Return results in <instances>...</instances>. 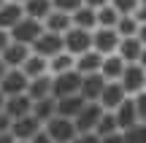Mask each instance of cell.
<instances>
[{
	"mask_svg": "<svg viewBox=\"0 0 146 143\" xmlns=\"http://www.w3.org/2000/svg\"><path fill=\"white\" fill-rule=\"evenodd\" d=\"M22 16H25V5L5 0V3L0 5V30H8V32H11V27H14Z\"/></svg>",
	"mask_w": 146,
	"mask_h": 143,
	"instance_id": "16",
	"label": "cell"
},
{
	"mask_svg": "<svg viewBox=\"0 0 146 143\" xmlns=\"http://www.w3.org/2000/svg\"><path fill=\"white\" fill-rule=\"evenodd\" d=\"M3 3H5V0H0V5H3Z\"/></svg>",
	"mask_w": 146,
	"mask_h": 143,
	"instance_id": "48",
	"label": "cell"
},
{
	"mask_svg": "<svg viewBox=\"0 0 146 143\" xmlns=\"http://www.w3.org/2000/svg\"><path fill=\"white\" fill-rule=\"evenodd\" d=\"M54 8L57 11H65V14H73V11H78L84 5V0H52Z\"/></svg>",
	"mask_w": 146,
	"mask_h": 143,
	"instance_id": "33",
	"label": "cell"
},
{
	"mask_svg": "<svg viewBox=\"0 0 146 143\" xmlns=\"http://www.w3.org/2000/svg\"><path fill=\"white\" fill-rule=\"evenodd\" d=\"M65 51L73 57H81V54L92 51V30H81V27H70L65 32Z\"/></svg>",
	"mask_w": 146,
	"mask_h": 143,
	"instance_id": "4",
	"label": "cell"
},
{
	"mask_svg": "<svg viewBox=\"0 0 146 143\" xmlns=\"http://www.w3.org/2000/svg\"><path fill=\"white\" fill-rule=\"evenodd\" d=\"M22 70L27 73V78H38V76H46L49 73V59L41 57V54H30L27 62L22 65Z\"/></svg>",
	"mask_w": 146,
	"mask_h": 143,
	"instance_id": "26",
	"label": "cell"
},
{
	"mask_svg": "<svg viewBox=\"0 0 146 143\" xmlns=\"http://www.w3.org/2000/svg\"><path fill=\"white\" fill-rule=\"evenodd\" d=\"M141 65L146 68V46H143V54H141Z\"/></svg>",
	"mask_w": 146,
	"mask_h": 143,
	"instance_id": "45",
	"label": "cell"
},
{
	"mask_svg": "<svg viewBox=\"0 0 146 143\" xmlns=\"http://www.w3.org/2000/svg\"><path fill=\"white\" fill-rule=\"evenodd\" d=\"M43 27H46L49 32H57V35H65V32L73 27V19H70V14H65V11H57L54 8L52 14L43 19Z\"/></svg>",
	"mask_w": 146,
	"mask_h": 143,
	"instance_id": "18",
	"label": "cell"
},
{
	"mask_svg": "<svg viewBox=\"0 0 146 143\" xmlns=\"http://www.w3.org/2000/svg\"><path fill=\"white\" fill-rule=\"evenodd\" d=\"M116 22H119V11L111 3L98 8V27H116Z\"/></svg>",
	"mask_w": 146,
	"mask_h": 143,
	"instance_id": "30",
	"label": "cell"
},
{
	"mask_svg": "<svg viewBox=\"0 0 146 143\" xmlns=\"http://www.w3.org/2000/svg\"><path fill=\"white\" fill-rule=\"evenodd\" d=\"M133 16L138 19V24H146V3H141V5H138V8H135V14H133Z\"/></svg>",
	"mask_w": 146,
	"mask_h": 143,
	"instance_id": "39",
	"label": "cell"
},
{
	"mask_svg": "<svg viewBox=\"0 0 146 143\" xmlns=\"http://www.w3.org/2000/svg\"><path fill=\"white\" fill-rule=\"evenodd\" d=\"M125 97H130V95L125 92V86H122L119 81H106L103 95H100V105H103L106 111H114V108H119L122 103H125Z\"/></svg>",
	"mask_w": 146,
	"mask_h": 143,
	"instance_id": "11",
	"label": "cell"
},
{
	"mask_svg": "<svg viewBox=\"0 0 146 143\" xmlns=\"http://www.w3.org/2000/svg\"><path fill=\"white\" fill-rule=\"evenodd\" d=\"M11 124H14V119L5 111H0V132H11Z\"/></svg>",
	"mask_w": 146,
	"mask_h": 143,
	"instance_id": "37",
	"label": "cell"
},
{
	"mask_svg": "<svg viewBox=\"0 0 146 143\" xmlns=\"http://www.w3.org/2000/svg\"><path fill=\"white\" fill-rule=\"evenodd\" d=\"M8 70H11V68H8V65H5V62H3V59H0V81H3V78H5V73H8Z\"/></svg>",
	"mask_w": 146,
	"mask_h": 143,
	"instance_id": "43",
	"label": "cell"
},
{
	"mask_svg": "<svg viewBox=\"0 0 146 143\" xmlns=\"http://www.w3.org/2000/svg\"><path fill=\"white\" fill-rule=\"evenodd\" d=\"M125 59L119 57V54H108V57H103V65H100V73H103L106 81H119L122 73H125Z\"/></svg>",
	"mask_w": 146,
	"mask_h": 143,
	"instance_id": "20",
	"label": "cell"
},
{
	"mask_svg": "<svg viewBox=\"0 0 146 143\" xmlns=\"http://www.w3.org/2000/svg\"><path fill=\"white\" fill-rule=\"evenodd\" d=\"M27 86H30V78H27V73H25L22 68H11L8 73H5V78L0 81V92H3L5 97L25 95Z\"/></svg>",
	"mask_w": 146,
	"mask_h": 143,
	"instance_id": "8",
	"label": "cell"
},
{
	"mask_svg": "<svg viewBox=\"0 0 146 143\" xmlns=\"http://www.w3.org/2000/svg\"><path fill=\"white\" fill-rule=\"evenodd\" d=\"M3 105H5V95L0 92V111H3Z\"/></svg>",
	"mask_w": 146,
	"mask_h": 143,
	"instance_id": "46",
	"label": "cell"
},
{
	"mask_svg": "<svg viewBox=\"0 0 146 143\" xmlns=\"http://www.w3.org/2000/svg\"><path fill=\"white\" fill-rule=\"evenodd\" d=\"M68 70H76V57L68 51H60L57 57L49 59V73L52 76H60V73H68Z\"/></svg>",
	"mask_w": 146,
	"mask_h": 143,
	"instance_id": "27",
	"label": "cell"
},
{
	"mask_svg": "<svg viewBox=\"0 0 146 143\" xmlns=\"http://www.w3.org/2000/svg\"><path fill=\"white\" fill-rule=\"evenodd\" d=\"M119 84L125 86L127 95L135 97L138 92L146 89V68H143L141 62H130V65H125V73H122Z\"/></svg>",
	"mask_w": 146,
	"mask_h": 143,
	"instance_id": "6",
	"label": "cell"
},
{
	"mask_svg": "<svg viewBox=\"0 0 146 143\" xmlns=\"http://www.w3.org/2000/svg\"><path fill=\"white\" fill-rule=\"evenodd\" d=\"M122 140L125 143H146V124L138 122V124H133V127L122 130Z\"/></svg>",
	"mask_w": 146,
	"mask_h": 143,
	"instance_id": "31",
	"label": "cell"
},
{
	"mask_svg": "<svg viewBox=\"0 0 146 143\" xmlns=\"http://www.w3.org/2000/svg\"><path fill=\"white\" fill-rule=\"evenodd\" d=\"M8 43H11V32H8V30H0V54L5 51Z\"/></svg>",
	"mask_w": 146,
	"mask_h": 143,
	"instance_id": "40",
	"label": "cell"
},
{
	"mask_svg": "<svg viewBox=\"0 0 146 143\" xmlns=\"http://www.w3.org/2000/svg\"><path fill=\"white\" fill-rule=\"evenodd\" d=\"M114 116H116L119 130H127V127H133V124H138V108H135V100H133V97H125V103H122L119 108H114Z\"/></svg>",
	"mask_w": 146,
	"mask_h": 143,
	"instance_id": "15",
	"label": "cell"
},
{
	"mask_svg": "<svg viewBox=\"0 0 146 143\" xmlns=\"http://www.w3.org/2000/svg\"><path fill=\"white\" fill-rule=\"evenodd\" d=\"M41 127H43V124L38 122L33 113H27V116H22V119H14V124H11V135H14L16 140H25L27 143Z\"/></svg>",
	"mask_w": 146,
	"mask_h": 143,
	"instance_id": "13",
	"label": "cell"
},
{
	"mask_svg": "<svg viewBox=\"0 0 146 143\" xmlns=\"http://www.w3.org/2000/svg\"><path fill=\"white\" fill-rule=\"evenodd\" d=\"M103 86H106L103 73H89V76H81V92H78V95H81L87 103H100Z\"/></svg>",
	"mask_w": 146,
	"mask_h": 143,
	"instance_id": "10",
	"label": "cell"
},
{
	"mask_svg": "<svg viewBox=\"0 0 146 143\" xmlns=\"http://www.w3.org/2000/svg\"><path fill=\"white\" fill-rule=\"evenodd\" d=\"M33 116L41 124H46L52 116H57V100L54 97H41V100H33Z\"/></svg>",
	"mask_w": 146,
	"mask_h": 143,
	"instance_id": "22",
	"label": "cell"
},
{
	"mask_svg": "<svg viewBox=\"0 0 146 143\" xmlns=\"http://www.w3.org/2000/svg\"><path fill=\"white\" fill-rule=\"evenodd\" d=\"M133 100H135V108H138V122H143V124H146V89H143V92H138Z\"/></svg>",
	"mask_w": 146,
	"mask_h": 143,
	"instance_id": "34",
	"label": "cell"
},
{
	"mask_svg": "<svg viewBox=\"0 0 146 143\" xmlns=\"http://www.w3.org/2000/svg\"><path fill=\"white\" fill-rule=\"evenodd\" d=\"M114 30L119 32V38H135L138 30H141V24H138L135 16H119V22H116Z\"/></svg>",
	"mask_w": 146,
	"mask_h": 143,
	"instance_id": "28",
	"label": "cell"
},
{
	"mask_svg": "<svg viewBox=\"0 0 146 143\" xmlns=\"http://www.w3.org/2000/svg\"><path fill=\"white\" fill-rule=\"evenodd\" d=\"M52 11H54V3H52V0H27V3H25V16L38 19V22H43Z\"/></svg>",
	"mask_w": 146,
	"mask_h": 143,
	"instance_id": "24",
	"label": "cell"
},
{
	"mask_svg": "<svg viewBox=\"0 0 146 143\" xmlns=\"http://www.w3.org/2000/svg\"><path fill=\"white\" fill-rule=\"evenodd\" d=\"M141 3H146V0H141Z\"/></svg>",
	"mask_w": 146,
	"mask_h": 143,
	"instance_id": "50",
	"label": "cell"
},
{
	"mask_svg": "<svg viewBox=\"0 0 146 143\" xmlns=\"http://www.w3.org/2000/svg\"><path fill=\"white\" fill-rule=\"evenodd\" d=\"M30 49H33V54H41V57L52 59V57H57L60 51H65V38H62V35H57V32L43 30V35L38 38V41L33 43Z\"/></svg>",
	"mask_w": 146,
	"mask_h": 143,
	"instance_id": "7",
	"label": "cell"
},
{
	"mask_svg": "<svg viewBox=\"0 0 146 143\" xmlns=\"http://www.w3.org/2000/svg\"><path fill=\"white\" fill-rule=\"evenodd\" d=\"M73 27H81V30H95L98 27V8H89V5H81L78 11L70 14Z\"/></svg>",
	"mask_w": 146,
	"mask_h": 143,
	"instance_id": "23",
	"label": "cell"
},
{
	"mask_svg": "<svg viewBox=\"0 0 146 143\" xmlns=\"http://www.w3.org/2000/svg\"><path fill=\"white\" fill-rule=\"evenodd\" d=\"M87 105L81 95H68V97H60L57 100V116H65V119H76L78 111Z\"/></svg>",
	"mask_w": 146,
	"mask_h": 143,
	"instance_id": "19",
	"label": "cell"
},
{
	"mask_svg": "<svg viewBox=\"0 0 146 143\" xmlns=\"http://www.w3.org/2000/svg\"><path fill=\"white\" fill-rule=\"evenodd\" d=\"M27 143H54V140H52V135H49V132H46V130H43V127H41V130H38V132H35V135H33V138H30V140H27Z\"/></svg>",
	"mask_w": 146,
	"mask_h": 143,
	"instance_id": "35",
	"label": "cell"
},
{
	"mask_svg": "<svg viewBox=\"0 0 146 143\" xmlns=\"http://www.w3.org/2000/svg\"><path fill=\"white\" fill-rule=\"evenodd\" d=\"M138 38H141V43L146 46V24H141V30H138Z\"/></svg>",
	"mask_w": 146,
	"mask_h": 143,
	"instance_id": "44",
	"label": "cell"
},
{
	"mask_svg": "<svg viewBox=\"0 0 146 143\" xmlns=\"http://www.w3.org/2000/svg\"><path fill=\"white\" fill-rule=\"evenodd\" d=\"M43 22L38 19H30V16H22L19 22H16L14 27H11V41L16 43H27V46H33V43L38 41V38L43 35Z\"/></svg>",
	"mask_w": 146,
	"mask_h": 143,
	"instance_id": "1",
	"label": "cell"
},
{
	"mask_svg": "<svg viewBox=\"0 0 146 143\" xmlns=\"http://www.w3.org/2000/svg\"><path fill=\"white\" fill-rule=\"evenodd\" d=\"M111 0H84V5H89V8H103V5H108Z\"/></svg>",
	"mask_w": 146,
	"mask_h": 143,
	"instance_id": "41",
	"label": "cell"
},
{
	"mask_svg": "<svg viewBox=\"0 0 146 143\" xmlns=\"http://www.w3.org/2000/svg\"><path fill=\"white\" fill-rule=\"evenodd\" d=\"M95 132H98V138L111 135V132H119V124H116L114 111H103V116H100V122H98V127H95Z\"/></svg>",
	"mask_w": 146,
	"mask_h": 143,
	"instance_id": "29",
	"label": "cell"
},
{
	"mask_svg": "<svg viewBox=\"0 0 146 143\" xmlns=\"http://www.w3.org/2000/svg\"><path fill=\"white\" fill-rule=\"evenodd\" d=\"M27 95L33 100H41V97H52V76H38V78H30V86H27Z\"/></svg>",
	"mask_w": 146,
	"mask_h": 143,
	"instance_id": "25",
	"label": "cell"
},
{
	"mask_svg": "<svg viewBox=\"0 0 146 143\" xmlns=\"http://www.w3.org/2000/svg\"><path fill=\"white\" fill-rule=\"evenodd\" d=\"M0 143H16V138L11 132H0Z\"/></svg>",
	"mask_w": 146,
	"mask_h": 143,
	"instance_id": "42",
	"label": "cell"
},
{
	"mask_svg": "<svg viewBox=\"0 0 146 143\" xmlns=\"http://www.w3.org/2000/svg\"><path fill=\"white\" fill-rule=\"evenodd\" d=\"M3 111L8 113L11 119H22V116H27V113H33V97L27 95H14V97H5V105H3Z\"/></svg>",
	"mask_w": 146,
	"mask_h": 143,
	"instance_id": "14",
	"label": "cell"
},
{
	"mask_svg": "<svg viewBox=\"0 0 146 143\" xmlns=\"http://www.w3.org/2000/svg\"><path fill=\"white\" fill-rule=\"evenodd\" d=\"M73 143H100V138H98V132H78Z\"/></svg>",
	"mask_w": 146,
	"mask_h": 143,
	"instance_id": "36",
	"label": "cell"
},
{
	"mask_svg": "<svg viewBox=\"0 0 146 143\" xmlns=\"http://www.w3.org/2000/svg\"><path fill=\"white\" fill-rule=\"evenodd\" d=\"M119 43H122V38H119V32L114 27H95L92 30V49L98 54H103V57L116 54Z\"/></svg>",
	"mask_w": 146,
	"mask_h": 143,
	"instance_id": "3",
	"label": "cell"
},
{
	"mask_svg": "<svg viewBox=\"0 0 146 143\" xmlns=\"http://www.w3.org/2000/svg\"><path fill=\"white\" fill-rule=\"evenodd\" d=\"M43 130L52 135L54 143H73L76 135H78L76 122H73V119H65V116H52L46 124H43Z\"/></svg>",
	"mask_w": 146,
	"mask_h": 143,
	"instance_id": "2",
	"label": "cell"
},
{
	"mask_svg": "<svg viewBox=\"0 0 146 143\" xmlns=\"http://www.w3.org/2000/svg\"><path fill=\"white\" fill-rule=\"evenodd\" d=\"M111 5L119 11V16H133L135 8L141 5V0H111Z\"/></svg>",
	"mask_w": 146,
	"mask_h": 143,
	"instance_id": "32",
	"label": "cell"
},
{
	"mask_svg": "<svg viewBox=\"0 0 146 143\" xmlns=\"http://www.w3.org/2000/svg\"><path fill=\"white\" fill-rule=\"evenodd\" d=\"M116 54H119L127 65H130V62H141V54H143L141 38H138V35H135V38H122V43H119V49H116Z\"/></svg>",
	"mask_w": 146,
	"mask_h": 143,
	"instance_id": "17",
	"label": "cell"
},
{
	"mask_svg": "<svg viewBox=\"0 0 146 143\" xmlns=\"http://www.w3.org/2000/svg\"><path fill=\"white\" fill-rule=\"evenodd\" d=\"M100 65H103V54H98L92 49V51L81 54V57H76V73L78 76H89V73H100Z\"/></svg>",
	"mask_w": 146,
	"mask_h": 143,
	"instance_id": "21",
	"label": "cell"
},
{
	"mask_svg": "<svg viewBox=\"0 0 146 143\" xmlns=\"http://www.w3.org/2000/svg\"><path fill=\"white\" fill-rule=\"evenodd\" d=\"M33 54V49L27 46V43H16V41H11L8 46H5V51L0 54V59H3L8 68H22V65L27 62V57Z\"/></svg>",
	"mask_w": 146,
	"mask_h": 143,
	"instance_id": "12",
	"label": "cell"
},
{
	"mask_svg": "<svg viewBox=\"0 0 146 143\" xmlns=\"http://www.w3.org/2000/svg\"><path fill=\"white\" fill-rule=\"evenodd\" d=\"M16 143H25V140H16Z\"/></svg>",
	"mask_w": 146,
	"mask_h": 143,
	"instance_id": "49",
	"label": "cell"
},
{
	"mask_svg": "<svg viewBox=\"0 0 146 143\" xmlns=\"http://www.w3.org/2000/svg\"><path fill=\"white\" fill-rule=\"evenodd\" d=\"M103 111H106V108L100 105V103H87V105L78 111V116L73 119V122H76V130H78V132H95V127H98Z\"/></svg>",
	"mask_w": 146,
	"mask_h": 143,
	"instance_id": "9",
	"label": "cell"
},
{
	"mask_svg": "<svg viewBox=\"0 0 146 143\" xmlns=\"http://www.w3.org/2000/svg\"><path fill=\"white\" fill-rule=\"evenodd\" d=\"M100 143H125V140H122V130H119V132H111V135H103Z\"/></svg>",
	"mask_w": 146,
	"mask_h": 143,
	"instance_id": "38",
	"label": "cell"
},
{
	"mask_svg": "<svg viewBox=\"0 0 146 143\" xmlns=\"http://www.w3.org/2000/svg\"><path fill=\"white\" fill-rule=\"evenodd\" d=\"M11 3H22V5H25V3H27V0H11Z\"/></svg>",
	"mask_w": 146,
	"mask_h": 143,
	"instance_id": "47",
	"label": "cell"
},
{
	"mask_svg": "<svg viewBox=\"0 0 146 143\" xmlns=\"http://www.w3.org/2000/svg\"><path fill=\"white\" fill-rule=\"evenodd\" d=\"M78 92H81V76H78L76 70L52 76V97H54V100L68 97V95H78Z\"/></svg>",
	"mask_w": 146,
	"mask_h": 143,
	"instance_id": "5",
	"label": "cell"
}]
</instances>
